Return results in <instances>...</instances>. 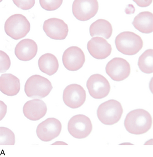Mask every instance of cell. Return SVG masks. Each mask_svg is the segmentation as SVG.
<instances>
[{
	"instance_id": "7c38bea8",
	"label": "cell",
	"mask_w": 153,
	"mask_h": 157,
	"mask_svg": "<svg viewBox=\"0 0 153 157\" xmlns=\"http://www.w3.org/2000/svg\"><path fill=\"white\" fill-rule=\"evenodd\" d=\"M86 61L85 55L80 48L72 46L63 53L62 62L65 68L70 71H76L82 68Z\"/></svg>"
},
{
	"instance_id": "9a60e30c",
	"label": "cell",
	"mask_w": 153,
	"mask_h": 157,
	"mask_svg": "<svg viewBox=\"0 0 153 157\" xmlns=\"http://www.w3.org/2000/svg\"><path fill=\"white\" fill-rule=\"evenodd\" d=\"M46 103L40 99L30 100L25 103L23 107V114L29 120L37 121L44 117L47 112Z\"/></svg>"
},
{
	"instance_id": "d4e9b609",
	"label": "cell",
	"mask_w": 153,
	"mask_h": 157,
	"mask_svg": "<svg viewBox=\"0 0 153 157\" xmlns=\"http://www.w3.org/2000/svg\"><path fill=\"white\" fill-rule=\"evenodd\" d=\"M13 2L17 7L23 10H29L33 7L35 4L34 0H27V1L13 0Z\"/></svg>"
},
{
	"instance_id": "5bb4252c",
	"label": "cell",
	"mask_w": 153,
	"mask_h": 157,
	"mask_svg": "<svg viewBox=\"0 0 153 157\" xmlns=\"http://www.w3.org/2000/svg\"><path fill=\"white\" fill-rule=\"evenodd\" d=\"M87 49L90 55L98 60L108 57L112 52V46L102 37H93L87 43Z\"/></svg>"
},
{
	"instance_id": "484cf974",
	"label": "cell",
	"mask_w": 153,
	"mask_h": 157,
	"mask_svg": "<svg viewBox=\"0 0 153 157\" xmlns=\"http://www.w3.org/2000/svg\"><path fill=\"white\" fill-rule=\"evenodd\" d=\"M136 4L140 7H146L149 6L152 3V1H139V0H133Z\"/></svg>"
},
{
	"instance_id": "4fadbf2b",
	"label": "cell",
	"mask_w": 153,
	"mask_h": 157,
	"mask_svg": "<svg viewBox=\"0 0 153 157\" xmlns=\"http://www.w3.org/2000/svg\"><path fill=\"white\" fill-rule=\"evenodd\" d=\"M43 30L48 37L55 40H65L69 32L68 25L63 20L56 18L45 20Z\"/></svg>"
},
{
	"instance_id": "277c9868",
	"label": "cell",
	"mask_w": 153,
	"mask_h": 157,
	"mask_svg": "<svg viewBox=\"0 0 153 157\" xmlns=\"http://www.w3.org/2000/svg\"><path fill=\"white\" fill-rule=\"evenodd\" d=\"M52 89L53 86L48 79L37 75L29 77L25 86L26 95L30 98H44Z\"/></svg>"
},
{
	"instance_id": "ba28073f",
	"label": "cell",
	"mask_w": 153,
	"mask_h": 157,
	"mask_svg": "<svg viewBox=\"0 0 153 157\" xmlns=\"http://www.w3.org/2000/svg\"><path fill=\"white\" fill-rule=\"evenodd\" d=\"M86 87L89 94L94 99H102L106 97L111 90L108 80L100 74L90 76L86 82Z\"/></svg>"
},
{
	"instance_id": "603a6c76",
	"label": "cell",
	"mask_w": 153,
	"mask_h": 157,
	"mask_svg": "<svg viewBox=\"0 0 153 157\" xmlns=\"http://www.w3.org/2000/svg\"><path fill=\"white\" fill-rule=\"evenodd\" d=\"M63 3L62 0H40V4L42 8L46 11H54L57 10Z\"/></svg>"
},
{
	"instance_id": "44dd1931",
	"label": "cell",
	"mask_w": 153,
	"mask_h": 157,
	"mask_svg": "<svg viewBox=\"0 0 153 157\" xmlns=\"http://www.w3.org/2000/svg\"><path fill=\"white\" fill-rule=\"evenodd\" d=\"M137 65L141 71L146 74L153 73V50H146L139 57Z\"/></svg>"
},
{
	"instance_id": "6da1fadb",
	"label": "cell",
	"mask_w": 153,
	"mask_h": 157,
	"mask_svg": "<svg viewBox=\"0 0 153 157\" xmlns=\"http://www.w3.org/2000/svg\"><path fill=\"white\" fill-rule=\"evenodd\" d=\"M124 125L126 131L131 134H143L147 132L152 127V116L144 109H135L127 114Z\"/></svg>"
},
{
	"instance_id": "d6986e66",
	"label": "cell",
	"mask_w": 153,
	"mask_h": 157,
	"mask_svg": "<svg viewBox=\"0 0 153 157\" xmlns=\"http://www.w3.org/2000/svg\"><path fill=\"white\" fill-rule=\"evenodd\" d=\"M38 66L40 70L46 75H53L59 69V62L56 56L51 53H46L39 58Z\"/></svg>"
},
{
	"instance_id": "9c48e42d",
	"label": "cell",
	"mask_w": 153,
	"mask_h": 157,
	"mask_svg": "<svg viewBox=\"0 0 153 157\" xmlns=\"http://www.w3.org/2000/svg\"><path fill=\"white\" fill-rule=\"evenodd\" d=\"M106 72L115 82H121L128 77L130 74V65L124 59L114 58L106 65Z\"/></svg>"
},
{
	"instance_id": "e0dca14e",
	"label": "cell",
	"mask_w": 153,
	"mask_h": 157,
	"mask_svg": "<svg viewBox=\"0 0 153 157\" xmlns=\"http://www.w3.org/2000/svg\"><path fill=\"white\" fill-rule=\"evenodd\" d=\"M20 90V80L11 73L1 76V91L6 96H15Z\"/></svg>"
},
{
	"instance_id": "7a4b0ae2",
	"label": "cell",
	"mask_w": 153,
	"mask_h": 157,
	"mask_svg": "<svg viewBox=\"0 0 153 157\" xmlns=\"http://www.w3.org/2000/svg\"><path fill=\"white\" fill-rule=\"evenodd\" d=\"M115 44L119 52L128 56L139 53L143 44L140 36L132 32H123L119 33L115 38Z\"/></svg>"
},
{
	"instance_id": "8992f818",
	"label": "cell",
	"mask_w": 153,
	"mask_h": 157,
	"mask_svg": "<svg viewBox=\"0 0 153 157\" xmlns=\"http://www.w3.org/2000/svg\"><path fill=\"white\" fill-rule=\"evenodd\" d=\"M93 125L90 119L82 114L75 115L68 123V131L71 136L77 139L87 137L92 132Z\"/></svg>"
},
{
	"instance_id": "ffe728a7",
	"label": "cell",
	"mask_w": 153,
	"mask_h": 157,
	"mask_svg": "<svg viewBox=\"0 0 153 157\" xmlns=\"http://www.w3.org/2000/svg\"><path fill=\"white\" fill-rule=\"evenodd\" d=\"M113 28L111 24L107 20L100 19L92 23L90 27V33L92 37L101 36L106 39L111 36Z\"/></svg>"
},
{
	"instance_id": "cb8c5ba5",
	"label": "cell",
	"mask_w": 153,
	"mask_h": 157,
	"mask_svg": "<svg viewBox=\"0 0 153 157\" xmlns=\"http://www.w3.org/2000/svg\"><path fill=\"white\" fill-rule=\"evenodd\" d=\"M11 66V60L6 53L1 51V73L7 71Z\"/></svg>"
},
{
	"instance_id": "5b68a950",
	"label": "cell",
	"mask_w": 153,
	"mask_h": 157,
	"mask_svg": "<svg viewBox=\"0 0 153 157\" xmlns=\"http://www.w3.org/2000/svg\"><path fill=\"white\" fill-rule=\"evenodd\" d=\"M4 30L9 36L18 40L29 33L30 30V22L22 14L12 15L5 22Z\"/></svg>"
},
{
	"instance_id": "30bf717a",
	"label": "cell",
	"mask_w": 153,
	"mask_h": 157,
	"mask_svg": "<svg viewBox=\"0 0 153 157\" xmlns=\"http://www.w3.org/2000/svg\"><path fill=\"white\" fill-rule=\"evenodd\" d=\"M62 130V124L57 119L49 118L37 126L36 133L40 140L49 142L56 139Z\"/></svg>"
},
{
	"instance_id": "3957f363",
	"label": "cell",
	"mask_w": 153,
	"mask_h": 157,
	"mask_svg": "<svg viewBox=\"0 0 153 157\" xmlns=\"http://www.w3.org/2000/svg\"><path fill=\"white\" fill-rule=\"evenodd\" d=\"M123 113V108L121 103L113 99L100 105L97 111L99 120L106 125H112L118 122Z\"/></svg>"
},
{
	"instance_id": "8fae6325",
	"label": "cell",
	"mask_w": 153,
	"mask_h": 157,
	"mask_svg": "<svg viewBox=\"0 0 153 157\" xmlns=\"http://www.w3.org/2000/svg\"><path fill=\"white\" fill-rule=\"evenodd\" d=\"M86 97V90L79 84H70L67 86L63 91V101L70 108L80 107L85 103Z\"/></svg>"
},
{
	"instance_id": "7402d4cb",
	"label": "cell",
	"mask_w": 153,
	"mask_h": 157,
	"mask_svg": "<svg viewBox=\"0 0 153 157\" xmlns=\"http://www.w3.org/2000/svg\"><path fill=\"white\" fill-rule=\"evenodd\" d=\"M15 143V136L14 132L7 127H1L0 144L14 145Z\"/></svg>"
},
{
	"instance_id": "2e32d148",
	"label": "cell",
	"mask_w": 153,
	"mask_h": 157,
	"mask_svg": "<svg viewBox=\"0 0 153 157\" xmlns=\"http://www.w3.org/2000/svg\"><path fill=\"white\" fill-rule=\"evenodd\" d=\"M38 47L36 43L31 39H23L19 41L15 48V54L19 60L29 61L37 54Z\"/></svg>"
},
{
	"instance_id": "52a82bcc",
	"label": "cell",
	"mask_w": 153,
	"mask_h": 157,
	"mask_svg": "<svg viewBox=\"0 0 153 157\" xmlns=\"http://www.w3.org/2000/svg\"><path fill=\"white\" fill-rule=\"evenodd\" d=\"M72 9L73 15L77 20L86 21L97 14L99 3L97 0H75Z\"/></svg>"
},
{
	"instance_id": "ac0fdd59",
	"label": "cell",
	"mask_w": 153,
	"mask_h": 157,
	"mask_svg": "<svg viewBox=\"0 0 153 157\" xmlns=\"http://www.w3.org/2000/svg\"><path fill=\"white\" fill-rule=\"evenodd\" d=\"M153 15L150 12L143 11L137 14L132 22L135 29L145 34L153 32Z\"/></svg>"
}]
</instances>
